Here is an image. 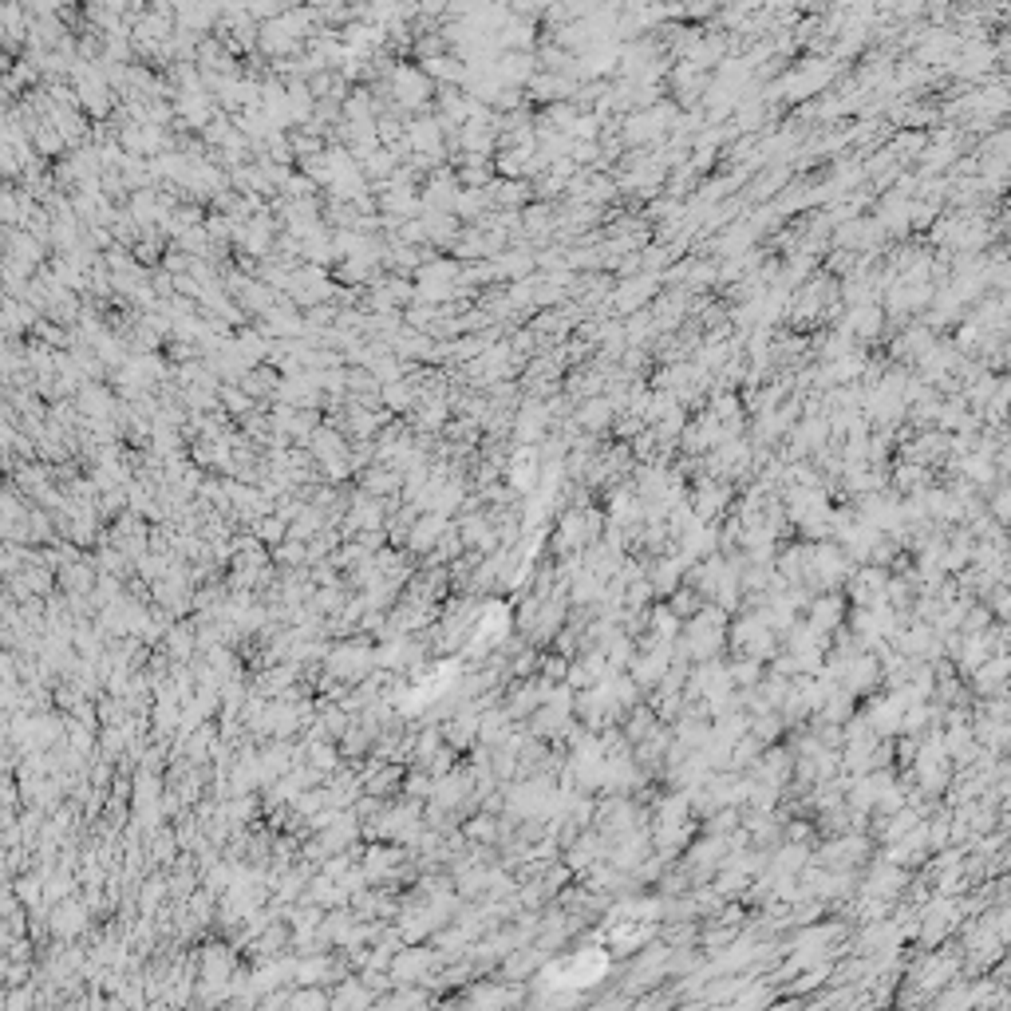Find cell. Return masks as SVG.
<instances>
[{
    "instance_id": "cell-1",
    "label": "cell",
    "mask_w": 1011,
    "mask_h": 1011,
    "mask_svg": "<svg viewBox=\"0 0 1011 1011\" xmlns=\"http://www.w3.org/2000/svg\"><path fill=\"white\" fill-rule=\"evenodd\" d=\"M324 664H329L332 676H336V680H344V683H364V680L379 668V664H376V652H367L364 644H344V648H332L329 656H324Z\"/></svg>"
},
{
    "instance_id": "cell-2",
    "label": "cell",
    "mask_w": 1011,
    "mask_h": 1011,
    "mask_svg": "<svg viewBox=\"0 0 1011 1011\" xmlns=\"http://www.w3.org/2000/svg\"><path fill=\"white\" fill-rule=\"evenodd\" d=\"M48 925H52V932H56V937H63V940L80 937V932L87 929V905H83V901H75V897L60 901V905H52Z\"/></svg>"
},
{
    "instance_id": "cell-3",
    "label": "cell",
    "mask_w": 1011,
    "mask_h": 1011,
    "mask_svg": "<svg viewBox=\"0 0 1011 1011\" xmlns=\"http://www.w3.org/2000/svg\"><path fill=\"white\" fill-rule=\"evenodd\" d=\"M399 862H404V850H396V845H372V850L364 854V862H360V865H364L367 882H379V877L396 873Z\"/></svg>"
},
{
    "instance_id": "cell-4",
    "label": "cell",
    "mask_w": 1011,
    "mask_h": 1011,
    "mask_svg": "<svg viewBox=\"0 0 1011 1011\" xmlns=\"http://www.w3.org/2000/svg\"><path fill=\"white\" fill-rule=\"evenodd\" d=\"M379 526H384V502H367V498L348 510L344 518V529H352V534H367V529H379Z\"/></svg>"
},
{
    "instance_id": "cell-5",
    "label": "cell",
    "mask_w": 1011,
    "mask_h": 1011,
    "mask_svg": "<svg viewBox=\"0 0 1011 1011\" xmlns=\"http://www.w3.org/2000/svg\"><path fill=\"white\" fill-rule=\"evenodd\" d=\"M230 968H234V960L222 944H210L202 952V984H225L230 980Z\"/></svg>"
},
{
    "instance_id": "cell-6",
    "label": "cell",
    "mask_w": 1011,
    "mask_h": 1011,
    "mask_svg": "<svg viewBox=\"0 0 1011 1011\" xmlns=\"http://www.w3.org/2000/svg\"><path fill=\"white\" fill-rule=\"evenodd\" d=\"M332 960L329 956H309V960H297V984H329L332 980Z\"/></svg>"
},
{
    "instance_id": "cell-7",
    "label": "cell",
    "mask_w": 1011,
    "mask_h": 1011,
    "mask_svg": "<svg viewBox=\"0 0 1011 1011\" xmlns=\"http://www.w3.org/2000/svg\"><path fill=\"white\" fill-rule=\"evenodd\" d=\"M162 640H167L170 656L178 660V664H186V660L194 656V648H198V636H194V628H190V625H174Z\"/></svg>"
},
{
    "instance_id": "cell-8",
    "label": "cell",
    "mask_w": 1011,
    "mask_h": 1011,
    "mask_svg": "<svg viewBox=\"0 0 1011 1011\" xmlns=\"http://www.w3.org/2000/svg\"><path fill=\"white\" fill-rule=\"evenodd\" d=\"M273 558L285 565V569H300V565L309 561V546H304L300 538H285V546H277Z\"/></svg>"
},
{
    "instance_id": "cell-9",
    "label": "cell",
    "mask_w": 1011,
    "mask_h": 1011,
    "mask_svg": "<svg viewBox=\"0 0 1011 1011\" xmlns=\"http://www.w3.org/2000/svg\"><path fill=\"white\" fill-rule=\"evenodd\" d=\"M502 830H506V825H498L494 818H486V814H482V818H474V822H466V838H471V842L474 838L478 842H494V838H502Z\"/></svg>"
},
{
    "instance_id": "cell-10",
    "label": "cell",
    "mask_w": 1011,
    "mask_h": 1011,
    "mask_svg": "<svg viewBox=\"0 0 1011 1011\" xmlns=\"http://www.w3.org/2000/svg\"><path fill=\"white\" fill-rule=\"evenodd\" d=\"M43 885H48V877H43V873H28V877H20V882H16V897L24 901V905H36V901L43 897Z\"/></svg>"
},
{
    "instance_id": "cell-11",
    "label": "cell",
    "mask_w": 1011,
    "mask_h": 1011,
    "mask_svg": "<svg viewBox=\"0 0 1011 1011\" xmlns=\"http://www.w3.org/2000/svg\"><path fill=\"white\" fill-rule=\"evenodd\" d=\"M167 877H150V882L143 885V893H138V901H143V912L147 917H155V909H158V901L167 897Z\"/></svg>"
},
{
    "instance_id": "cell-12",
    "label": "cell",
    "mask_w": 1011,
    "mask_h": 1011,
    "mask_svg": "<svg viewBox=\"0 0 1011 1011\" xmlns=\"http://www.w3.org/2000/svg\"><path fill=\"white\" fill-rule=\"evenodd\" d=\"M289 1004H297V1007H312V1004H332V996H324V992H300V996H289Z\"/></svg>"
}]
</instances>
